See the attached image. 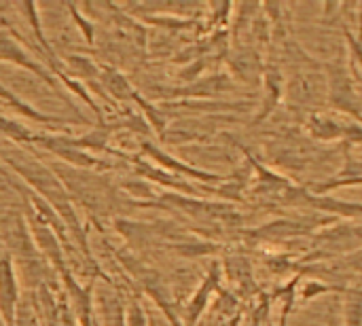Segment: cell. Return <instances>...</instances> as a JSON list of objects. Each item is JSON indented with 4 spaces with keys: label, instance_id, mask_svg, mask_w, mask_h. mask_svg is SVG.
Here are the masks:
<instances>
[]
</instances>
